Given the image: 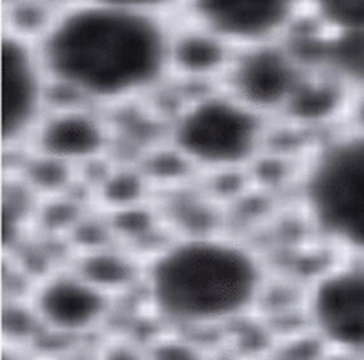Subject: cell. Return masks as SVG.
Here are the masks:
<instances>
[{"label": "cell", "instance_id": "9", "mask_svg": "<svg viewBox=\"0 0 364 360\" xmlns=\"http://www.w3.org/2000/svg\"><path fill=\"white\" fill-rule=\"evenodd\" d=\"M110 142L104 112L80 105H51L31 140L40 157L71 168L101 157Z\"/></svg>", "mask_w": 364, "mask_h": 360}, {"label": "cell", "instance_id": "12", "mask_svg": "<svg viewBox=\"0 0 364 360\" xmlns=\"http://www.w3.org/2000/svg\"><path fill=\"white\" fill-rule=\"evenodd\" d=\"M292 40L301 50L311 70L327 74L343 85L349 92L364 88V32H333L318 28Z\"/></svg>", "mask_w": 364, "mask_h": 360}, {"label": "cell", "instance_id": "10", "mask_svg": "<svg viewBox=\"0 0 364 360\" xmlns=\"http://www.w3.org/2000/svg\"><path fill=\"white\" fill-rule=\"evenodd\" d=\"M109 292L79 272L46 277L33 292L32 311L40 323L62 335H82L102 323Z\"/></svg>", "mask_w": 364, "mask_h": 360}, {"label": "cell", "instance_id": "3", "mask_svg": "<svg viewBox=\"0 0 364 360\" xmlns=\"http://www.w3.org/2000/svg\"><path fill=\"white\" fill-rule=\"evenodd\" d=\"M268 121L222 86L196 89L172 110L167 139L176 157L208 172L238 171L253 163Z\"/></svg>", "mask_w": 364, "mask_h": 360}, {"label": "cell", "instance_id": "14", "mask_svg": "<svg viewBox=\"0 0 364 360\" xmlns=\"http://www.w3.org/2000/svg\"><path fill=\"white\" fill-rule=\"evenodd\" d=\"M92 2H104L113 5H122L136 9L155 12L167 17H175L186 6L188 0H92Z\"/></svg>", "mask_w": 364, "mask_h": 360}, {"label": "cell", "instance_id": "2", "mask_svg": "<svg viewBox=\"0 0 364 360\" xmlns=\"http://www.w3.org/2000/svg\"><path fill=\"white\" fill-rule=\"evenodd\" d=\"M262 279L261 261L245 244L193 234L155 253L143 282L155 314L176 326L203 327L249 311Z\"/></svg>", "mask_w": 364, "mask_h": 360}, {"label": "cell", "instance_id": "4", "mask_svg": "<svg viewBox=\"0 0 364 360\" xmlns=\"http://www.w3.org/2000/svg\"><path fill=\"white\" fill-rule=\"evenodd\" d=\"M300 198L323 238L364 258V132L346 130L319 145L303 172Z\"/></svg>", "mask_w": 364, "mask_h": 360}, {"label": "cell", "instance_id": "13", "mask_svg": "<svg viewBox=\"0 0 364 360\" xmlns=\"http://www.w3.org/2000/svg\"><path fill=\"white\" fill-rule=\"evenodd\" d=\"M307 16L318 28L364 32V0H306Z\"/></svg>", "mask_w": 364, "mask_h": 360}, {"label": "cell", "instance_id": "11", "mask_svg": "<svg viewBox=\"0 0 364 360\" xmlns=\"http://www.w3.org/2000/svg\"><path fill=\"white\" fill-rule=\"evenodd\" d=\"M235 50L210 29L176 14L168 43L171 82L196 89L222 86Z\"/></svg>", "mask_w": 364, "mask_h": 360}, {"label": "cell", "instance_id": "8", "mask_svg": "<svg viewBox=\"0 0 364 360\" xmlns=\"http://www.w3.org/2000/svg\"><path fill=\"white\" fill-rule=\"evenodd\" d=\"M309 318L331 349L364 356V258L333 265L309 291Z\"/></svg>", "mask_w": 364, "mask_h": 360}, {"label": "cell", "instance_id": "15", "mask_svg": "<svg viewBox=\"0 0 364 360\" xmlns=\"http://www.w3.org/2000/svg\"><path fill=\"white\" fill-rule=\"evenodd\" d=\"M345 118L349 124L348 130L364 132V88L350 92Z\"/></svg>", "mask_w": 364, "mask_h": 360}, {"label": "cell", "instance_id": "7", "mask_svg": "<svg viewBox=\"0 0 364 360\" xmlns=\"http://www.w3.org/2000/svg\"><path fill=\"white\" fill-rule=\"evenodd\" d=\"M178 14L242 48L289 38L307 16V5L306 0H188Z\"/></svg>", "mask_w": 364, "mask_h": 360}, {"label": "cell", "instance_id": "6", "mask_svg": "<svg viewBox=\"0 0 364 360\" xmlns=\"http://www.w3.org/2000/svg\"><path fill=\"white\" fill-rule=\"evenodd\" d=\"M0 51L2 145H29L53 102L48 75L36 43L31 38L4 29Z\"/></svg>", "mask_w": 364, "mask_h": 360}, {"label": "cell", "instance_id": "1", "mask_svg": "<svg viewBox=\"0 0 364 360\" xmlns=\"http://www.w3.org/2000/svg\"><path fill=\"white\" fill-rule=\"evenodd\" d=\"M172 18L122 5L63 0L35 40L51 105L106 112L160 91L171 82Z\"/></svg>", "mask_w": 364, "mask_h": 360}, {"label": "cell", "instance_id": "5", "mask_svg": "<svg viewBox=\"0 0 364 360\" xmlns=\"http://www.w3.org/2000/svg\"><path fill=\"white\" fill-rule=\"evenodd\" d=\"M311 67L292 38L237 48L222 88L267 120L282 118Z\"/></svg>", "mask_w": 364, "mask_h": 360}]
</instances>
